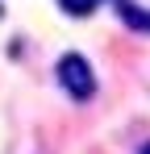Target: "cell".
Listing matches in <instances>:
<instances>
[{
  "mask_svg": "<svg viewBox=\"0 0 150 154\" xmlns=\"http://www.w3.org/2000/svg\"><path fill=\"white\" fill-rule=\"evenodd\" d=\"M54 83L63 88V96L75 104H88L92 96H96V67L83 58L79 50H67V54H58V63H54Z\"/></svg>",
  "mask_w": 150,
  "mask_h": 154,
  "instance_id": "obj_1",
  "label": "cell"
},
{
  "mask_svg": "<svg viewBox=\"0 0 150 154\" xmlns=\"http://www.w3.org/2000/svg\"><path fill=\"white\" fill-rule=\"evenodd\" d=\"M113 4V13H117V21L125 29H133V33H150V8H142L138 0H108Z\"/></svg>",
  "mask_w": 150,
  "mask_h": 154,
  "instance_id": "obj_2",
  "label": "cell"
},
{
  "mask_svg": "<svg viewBox=\"0 0 150 154\" xmlns=\"http://www.w3.org/2000/svg\"><path fill=\"white\" fill-rule=\"evenodd\" d=\"M104 0H58V8L67 13V17H92Z\"/></svg>",
  "mask_w": 150,
  "mask_h": 154,
  "instance_id": "obj_3",
  "label": "cell"
},
{
  "mask_svg": "<svg viewBox=\"0 0 150 154\" xmlns=\"http://www.w3.org/2000/svg\"><path fill=\"white\" fill-rule=\"evenodd\" d=\"M138 154H150V137H146V142H142V146H138Z\"/></svg>",
  "mask_w": 150,
  "mask_h": 154,
  "instance_id": "obj_4",
  "label": "cell"
}]
</instances>
